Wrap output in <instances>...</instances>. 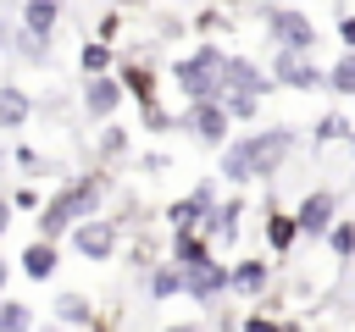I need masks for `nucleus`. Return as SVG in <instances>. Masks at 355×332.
I'll return each instance as SVG.
<instances>
[{
    "mask_svg": "<svg viewBox=\"0 0 355 332\" xmlns=\"http://www.w3.org/2000/svg\"><path fill=\"white\" fill-rule=\"evenodd\" d=\"M266 39L277 50H316V22L294 6H272L266 11Z\"/></svg>",
    "mask_w": 355,
    "mask_h": 332,
    "instance_id": "nucleus-6",
    "label": "nucleus"
},
{
    "mask_svg": "<svg viewBox=\"0 0 355 332\" xmlns=\"http://www.w3.org/2000/svg\"><path fill=\"white\" fill-rule=\"evenodd\" d=\"M28 116H33V100H28V89H22V83H0V133L22 127Z\"/></svg>",
    "mask_w": 355,
    "mask_h": 332,
    "instance_id": "nucleus-16",
    "label": "nucleus"
},
{
    "mask_svg": "<svg viewBox=\"0 0 355 332\" xmlns=\"http://www.w3.org/2000/svg\"><path fill=\"white\" fill-rule=\"evenodd\" d=\"M327 89H338V94H355V50H344V55L333 61V72H327Z\"/></svg>",
    "mask_w": 355,
    "mask_h": 332,
    "instance_id": "nucleus-26",
    "label": "nucleus"
},
{
    "mask_svg": "<svg viewBox=\"0 0 355 332\" xmlns=\"http://www.w3.org/2000/svg\"><path fill=\"white\" fill-rule=\"evenodd\" d=\"M17 166H22V172H44V160H39V149H17Z\"/></svg>",
    "mask_w": 355,
    "mask_h": 332,
    "instance_id": "nucleus-31",
    "label": "nucleus"
},
{
    "mask_svg": "<svg viewBox=\"0 0 355 332\" xmlns=\"http://www.w3.org/2000/svg\"><path fill=\"white\" fill-rule=\"evenodd\" d=\"M300 232H311V238H327V227L338 221V194L333 188H311L305 199H300Z\"/></svg>",
    "mask_w": 355,
    "mask_h": 332,
    "instance_id": "nucleus-10",
    "label": "nucleus"
},
{
    "mask_svg": "<svg viewBox=\"0 0 355 332\" xmlns=\"http://www.w3.org/2000/svg\"><path fill=\"white\" fill-rule=\"evenodd\" d=\"M22 326H33V310L0 293V332H22Z\"/></svg>",
    "mask_w": 355,
    "mask_h": 332,
    "instance_id": "nucleus-25",
    "label": "nucleus"
},
{
    "mask_svg": "<svg viewBox=\"0 0 355 332\" xmlns=\"http://www.w3.org/2000/svg\"><path fill=\"white\" fill-rule=\"evenodd\" d=\"M55 321H61V326H94V304H89L83 293H61V299H55Z\"/></svg>",
    "mask_w": 355,
    "mask_h": 332,
    "instance_id": "nucleus-21",
    "label": "nucleus"
},
{
    "mask_svg": "<svg viewBox=\"0 0 355 332\" xmlns=\"http://www.w3.org/2000/svg\"><path fill=\"white\" fill-rule=\"evenodd\" d=\"M11 205H17V210H33V205H39V194H33V188H17V199H11Z\"/></svg>",
    "mask_w": 355,
    "mask_h": 332,
    "instance_id": "nucleus-33",
    "label": "nucleus"
},
{
    "mask_svg": "<svg viewBox=\"0 0 355 332\" xmlns=\"http://www.w3.org/2000/svg\"><path fill=\"white\" fill-rule=\"evenodd\" d=\"M100 199H105V172H83V177H72L61 194H50V199H44L39 238H61V232H72L83 216H94V210H100Z\"/></svg>",
    "mask_w": 355,
    "mask_h": 332,
    "instance_id": "nucleus-2",
    "label": "nucleus"
},
{
    "mask_svg": "<svg viewBox=\"0 0 355 332\" xmlns=\"http://www.w3.org/2000/svg\"><path fill=\"white\" fill-rule=\"evenodd\" d=\"M6 277H11V260L0 255V293H6Z\"/></svg>",
    "mask_w": 355,
    "mask_h": 332,
    "instance_id": "nucleus-36",
    "label": "nucleus"
},
{
    "mask_svg": "<svg viewBox=\"0 0 355 332\" xmlns=\"http://www.w3.org/2000/svg\"><path fill=\"white\" fill-rule=\"evenodd\" d=\"M272 77H277V89H327V72L311 61V50H277Z\"/></svg>",
    "mask_w": 355,
    "mask_h": 332,
    "instance_id": "nucleus-8",
    "label": "nucleus"
},
{
    "mask_svg": "<svg viewBox=\"0 0 355 332\" xmlns=\"http://www.w3.org/2000/svg\"><path fill=\"white\" fill-rule=\"evenodd\" d=\"M122 94H128L122 72H83V111L94 122H111L116 105H122Z\"/></svg>",
    "mask_w": 355,
    "mask_h": 332,
    "instance_id": "nucleus-7",
    "label": "nucleus"
},
{
    "mask_svg": "<svg viewBox=\"0 0 355 332\" xmlns=\"http://www.w3.org/2000/svg\"><path fill=\"white\" fill-rule=\"evenodd\" d=\"M139 166H144V172H150V177H161V172H172V155H144V160H139Z\"/></svg>",
    "mask_w": 355,
    "mask_h": 332,
    "instance_id": "nucleus-30",
    "label": "nucleus"
},
{
    "mask_svg": "<svg viewBox=\"0 0 355 332\" xmlns=\"http://www.w3.org/2000/svg\"><path fill=\"white\" fill-rule=\"evenodd\" d=\"M338 39H344V50H355V17H344V22H338Z\"/></svg>",
    "mask_w": 355,
    "mask_h": 332,
    "instance_id": "nucleus-34",
    "label": "nucleus"
},
{
    "mask_svg": "<svg viewBox=\"0 0 355 332\" xmlns=\"http://www.w3.org/2000/svg\"><path fill=\"white\" fill-rule=\"evenodd\" d=\"M67 238H72V255H78V260H111V255H116V243H122V227H116L111 216H100V210H94V216H83Z\"/></svg>",
    "mask_w": 355,
    "mask_h": 332,
    "instance_id": "nucleus-5",
    "label": "nucleus"
},
{
    "mask_svg": "<svg viewBox=\"0 0 355 332\" xmlns=\"http://www.w3.org/2000/svg\"><path fill=\"white\" fill-rule=\"evenodd\" d=\"M78 66L83 72H111V39H89L83 55H78Z\"/></svg>",
    "mask_w": 355,
    "mask_h": 332,
    "instance_id": "nucleus-23",
    "label": "nucleus"
},
{
    "mask_svg": "<svg viewBox=\"0 0 355 332\" xmlns=\"http://www.w3.org/2000/svg\"><path fill=\"white\" fill-rule=\"evenodd\" d=\"M239 216H244V199H222V205H211V216L200 227H205L211 243H233L239 238Z\"/></svg>",
    "mask_w": 355,
    "mask_h": 332,
    "instance_id": "nucleus-13",
    "label": "nucleus"
},
{
    "mask_svg": "<svg viewBox=\"0 0 355 332\" xmlns=\"http://www.w3.org/2000/svg\"><path fill=\"white\" fill-rule=\"evenodd\" d=\"M227 105H222V94L216 100H189V111L178 116V127L194 138V144H205V149H222L227 144Z\"/></svg>",
    "mask_w": 355,
    "mask_h": 332,
    "instance_id": "nucleus-4",
    "label": "nucleus"
},
{
    "mask_svg": "<svg viewBox=\"0 0 355 332\" xmlns=\"http://www.w3.org/2000/svg\"><path fill=\"white\" fill-rule=\"evenodd\" d=\"M122 83H128V94H133L139 105H155V83H150L144 66H122Z\"/></svg>",
    "mask_w": 355,
    "mask_h": 332,
    "instance_id": "nucleus-24",
    "label": "nucleus"
},
{
    "mask_svg": "<svg viewBox=\"0 0 355 332\" xmlns=\"http://www.w3.org/2000/svg\"><path fill=\"white\" fill-rule=\"evenodd\" d=\"M222 61H227L222 44H200L194 55H183V61L172 66V77H178V89H183L189 100H216V94H222Z\"/></svg>",
    "mask_w": 355,
    "mask_h": 332,
    "instance_id": "nucleus-3",
    "label": "nucleus"
},
{
    "mask_svg": "<svg viewBox=\"0 0 355 332\" xmlns=\"http://www.w3.org/2000/svg\"><path fill=\"white\" fill-rule=\"evenodd\" d=\"M222 89H239V94L266 100V94L277 89V77H272V72H261L255 61H244V55H227V61H222Z\"/></svg>",
    "mask_w": 355,
    "mask_h": 332,
    "instance_id": "nucleus-9",
    "label": "nucleus"
},
{
    "mask_svg": "<svg viewBox=\"0 0 355 332\" xmlns=\"http://www.w3.org/2000/svg\"><path fill=\"white\" fill-rule=\"evenodd\" d=\"M0 44H11V28H6V22H0Z\"/></svg>",
    "mask_w": 355,
    "mask_h": 332,
    "instance_id": "nucleus-37",
    "label": "nucleus"
},
{
    "mask_svg": "<svg viewBox=\"0 0 355 332\" xmlns=\"http://www.w3.org/2000/svg\"><path fill=\"white\" fill-rule=\"evenodd\" d=\"M144 288H150V299H155V304H161V299H178V293H183V266H178V260H161V266L150 271V282H144Z\"/></svg>",
    "mask_w": 355,
    "mask_h": 332,
    "instance_id": "nucleus-19",
    "label": "nucleus"
},
{
    "mask_svg": "<svg viewBox=\"0 0 355 332\" xmlns=\"http://www.w3.org/2000/svg\"><path fill=\"white\" fill-rule=\"evenodd\" d=\"M55 271V243L50 238H39V243H28L22 249V277H33V282H44Z\"/></svg>",
    "mask_w": 355,
    "mask_h": 332,
    "instance_id": "nucleus-20",
    "label": "nucleus"
},
{
    "mask_svg": "<svg viewBox=\"0 0 355 332\" xmlns=\"http://www.w3.org/2000/svg\"><path fill=\"white\" fill-rule=\"evenodd\" d=\"M222 105H227V116H233V122H250L261 100H255V94H239V89H222Z\"/></svg>",
    "mask_w": 355,
    "mask_h": 332,
    "instance_id": "nucleus-29",
    "label": "nucleus"
},
{
    "mask_svg": "<svg viewBox=\"0 0 355 332\" xmlns=\"http://www.w3.org/2000/svg\"><path fill=\"white\" fill-rule=\"evenodd\" d=\"M183 293L200 299V304H216L227 293V266L222 260H200V266H183Z\"/></svg>",
    "mask_w": 355,
    "mask_h": 332,
    "instance_id": "nucleus-11",
    "label": "nucleus"
},
{
    "mask_svg": "<svg viewBox=\"0 0 355 332\" xmlns=\"http://www.w3.org/2000/svg\"><path fill=\"white\" fill-rule=\"evenodd\" d=\"M288 155H294V127L288 122L255 127V133L222 144V177L227 183H261V177H277Z\"/></svg>",
    "mask_w": 355,
    "mask_h": 332,
    "instance_id": "nucleus-1",
    "label": "nucleus"
},
{
    "mask_svg": "<svg viewBox=\"0 0 355 332\" xmlns=\"http://www.w3.org/2000/svg\"><path fill=\"white\" fill-rule=\"evenodd\" d=\"M172 260H178V266H200V260H211V238H205V227H178V238H172Z\"/></svg>",
    "mask_w": 355,
    "mask_h": 332,
    "instance_id": "nucleus-18",
    "label": "nucleus"
},
{
    "mask_svg": "<svg viewBox=\"0 0 355 332\" xmlns=\"http://www.w3.org/2000/svg\"><path fill=\"white\" fill-rule=\"evenodd\" d=\"M327 249H333V260H355V221H333L327 227Z\"/></svg>",
    "mask_w": 355,
    "mask_h": 332,
    "instance_id": "nucleus-22",
    "label": "nucleus"
},
{
    "mask_svg": "<svg viewBox=\"0 0 355 332\" xmlns=\"http://www.w3.org/2000/svg\"><path fill=\"white\" fill-rule=\"evenodd\" d=\"M300 238H305V232H300V216H288V210H272V216H266V249H272V255H288Z\"/></svg>",
    "mask_w": 355,
    "mask_h": 332,
    "instance_id": "nucleus-17",
    "label": "nucleus"
},
{
    "mask_svg": "<svg viewBox=\"0 0 355 332\" xmlns=\"http://www.w3.org/2000/svg\"><path fill=\"white\" fill-rule=\"evenodd\" d=\"M6 227H11V205L0 199V238H6Z\"/></svg>",
    "mask_w": 355,
    "mask_h": 332,
    "instance_id": "nucleus-35",
    "label": "nucleus"
},
{
    "mask_svg": "<svg viewBox=\"0 0 355 332\" xmlns=\"http://www.w3.org/2000/svg\"><path fill=\"white\" fill-rule=\"evenodd\" d=\"M316 144H349V122H344L338 111H327V116L316 122Z\"/></svg>",
    "mask_w": 355,
    "mask_h": 332,
    "instance_id": "nucleus-27",
    "label": "nucleus"
},
{
    "mask_svg": "<svg viewBox=\"0 0 355 332\" xmlns=\"http://www.w3.org/2000/svg\"><path fill=\"white\" fill-rule=\"evenodd\" d=\"M94 149H100L105 160H116V155H128V133H122L116 122H105V127H100V138H94Z\"/></svg>",
    "mask_w": 355,
    "mask_h": 332,
    "instance_id": "nucleus-28",
    "label": "nucleus"
},
{
    "mask_svg": "<svg viewBox=\"0 0 355 332\" xmlns=\"http://www.w3.org/2000/svg\"><path fill=\"white\" fill-rule=\"evenodd\" d=\"M55 22H61V0H22V33L50 39Z\"/></svg>",
    "mask_w": 355,
    "mask_h": 332,
    "instance_id": "nucleus-15",
    "label": "nucleus"
},
{
    "mask_svg": "<svg viewBox=\"0 0 355 332\" xmlns=\"http://www.w3.org/2000/svg\"><path fill=\"white\" fill-rule=\"evenodd\" d=\"M244 326H250V332H277L283 321H272V315H244Z\"/></svg>",
    "mask_w": 355,
    "mask_h": 332,
    "instance_id": "nucleus-32",
    "label": "nucleus"
},
{
    "mask_svg": "<svg viewBox=\"0 0 355 332\" xmlns=\"http://www.w3.org/2000/svg\"><path fill=\"white\" fill-rule=\"evenodd\" d=\"M211 205H216V183H200L189 199H178V205L166 210V221H172V227H200V221L211 216Z\"/></svg>",
    "mask_w": 355,
    "mask_h": 332,
    "instance_id": "nucleus-12",
    "label": "nucleus"
},
{
    "mask_svg": "<svg viewBox=\"0 0 355 332\" xmlns=\"http://www.w3.org/2000/svg\"><path fill=\"white\" fill-rule=\"evenodd\" d=\"M266 282H272V266H266V260H239V266L227 271V288H233V293H244V299L266 293Z\"/></svg>",
    "mask_w": 355,
    "mask_h": 332,
    "instance_id": "nucleus-14",
    "label": "nucleus"
}]
</instances>
